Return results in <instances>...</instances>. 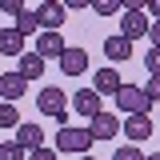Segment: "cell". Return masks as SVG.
Listing matches in <instances>:
<instances>
[{
  "label": "cell",
  "mask_w": 160,
  "mask_h": 160,
  "mask_svg": "<svg viewBox=\"0 0 160 160\" xmlns=\"http://www.w3.org/2000/svg\"><path fill=\"white\" fill-rule=\"evenodd\" d=\"M148 28H152L148 8H144L140 0H128V4H124V16H120V36L124 40H144Z\"/></svg>",
  "instance_id": "1"
},
{
  "label": "cell",
  "mask_w": 160,
  "mask_h": 160,
  "mask_svg": "<svg viewBox=\"0 0 160 160\" xmlns=\"http://www.w3.org/2000/svg\"><path fill=\"white\" fill-rule=\"evenodd\" d=\"M96 140H92V132L88 128H72V124H64L56 132V152H72V156H88V148H92Z\"/></svg>",
  "instance_id": "2"
},
{
  "label": "cell",
  "mask_w": 160,
  "mask_h": 160,
  "mask_svg": "<svg viewBox=\"0 0 160 160\" xmlns=\"http://www.w3.org/2000/svg\"><path fill=\"white\" fill-rule=\"evenodd\" d=\"M112 100H116V112H128V116H148L152 112V100L144 96L140 84H124Z\"/></svg>",
  "instance_id": "3"
},
{
  "label": "cell",
  "mask_w": 160,
  "mask_h": 160,
  "mask_svg": "<svg viewBox=\"0 0 160 160\" xmlns=\"http://www.w3.org/2000/svg\"><path fill=\"white\" fill-rule=\"evenodd\" d=\"M68 104L72 100L60 92L56 84H48V88H40V96H36V108L44 112V116H52V120H60V128H64V120H68Z\"/></svg>",
  "instance_id": "4"
},
{
  "label": "cell",
  "mask_w": 160,
  "mask_h": 160,
  "mask_svg": "<svg viewBox=\"0 0 160 160\" xmlns=\"http://www.w3.org/2000/svg\"><path fill=\"white\" fill-rule=\"evenodd\" d=\"M88 132H92V140H96V144H112V140L124 132V124H120L116 112H100V116L88 124Z\"/></svg>",
  "instance_id": "5"
},
{
  "label": "cell",
  "mask_w": 160,
  "mask_h": 160,
  "mask_svg": "<svg viewBox=\"0 0 160 160\" xmlns=\"http://www.w3.org/2000/svg\"><path fill=\"white\" fill-rule=\"evenodd\" d=\"M36 20H40V32H60V24L68 20V8L56 4V0H44L36 8Z\"/></svg>",
  "instance_id": "6"
},
{
  "label": "cell",
  "mask_w": 160,
  "mask_h": 160,
  "mask_svg": "<svg viewBox=\"0 0 160 160\" xmlns=\"http://www.w3.org/2000/svg\"><path fill=\"white\" fill-rule=\"evenodd\" d=\"M72 108H76L80 116H88V120H96L104 108H100V92L96 88H76L72 92Z\"/></svg>",
  "instance_id": "7"
},
{
  "label": "cell",
  "mask_w": 160,
  "mask_h": 160,
  "mask_svg": "<svg viewBox=\"0 0 160 160\" xmlns=\"http://www.w3.org/2000/svg\"><path fill=\"white\" fill-rule=\"evenodd\" d=\"M64 48H68V44L60 40V32H40V36H36V48H32V52H36V56L48 64V60H60V56H64Z\"/></svg>",
  "instance_id": "8"
},
{
  "label": "cell",
  "mask_w": 160,
  "mask_h": 160,
  "mask_svg": "<svg viewBox=\"0 0 160 160\" xmlns=\"http://www.w3.org/2000/svg\"><path fill=\"white\" fill-rule=\"evenodd\" d=\"M24 92H28V80L20 76V72H4V76H0V100H4V104H20Z\"/></svg>",
  "instance_id": "9"
},
{
  "label": "cell",
  "mask_w": 160,
  "mask_h": 160,
  "mask_svg": "<svg viewBox=\"0 0 160 160\" xmlns=\"http://www.w3.org/2000/svg\"><path fill=\"white\" fill-rule=\"evenodd\" d=\"M60 72H64V76H84V72H88V52H84V48H64Z\"/></svg>",
  "instance_id": "10"
},
{
  "label": "cell",
  "mask_w": 160,
  "mask_h": 160,
  "mask_svg": "<svg viewBox=\"0 0 160 160\" xmlns=\"http://www.w3.org/2000/svg\"><path fill=\"white\" fill-rule=\"evenodd\" d=\"M92 88H96L100 96H116L120 88H124V80H120L116 68H100L96 76H92Z\"/></svg>",
  "instance_id": "11"
},
{
  "label": "cell",
  "mask_w": 160,
  "mask_h": 160,
  "mask_svg": "<svg viewBox=\"0 0 160 160\" xmlns=\"http://www.w3.org/2000/svg\"><path fill=\"white\" fill-rule=\"evenodd\" d=\"M124 136L132 144H144L152 136V116H124Z\"/></svg>",
  "instance_id": "12"
},
{
  "label": "cell",
  "mask_w": 160,
  "mask_h": 160,
  "mask_svg": "<svg viewBox=\"0 0 160 160\" xmlns=\"http://www.w3.org/2000/svg\"><path fill=\"white\" fill-rule=\"evenodd\" d=\"M16 144L24 148V152L44 148V128H40V124H20V128H16Z\"/></svg>",
  "instance_id": "13"
},
{
  "label": "cell",
  "mask_w": 160,
  "mask_h": 160,
  "mask_svg": "<svg viewBox=\"0 0 160 160\" xmlns=\"http://www.w3.org/2000/svg\"><path fill=\"white\" fill-rule=\"evenodd\" d=\"M28 48H24V36H20L16 28H0V56H24Z\"/></svg>",
  "instance_id": "14"
},
{
  "label": "cell",
  "mask_w": 160,
  "mask_h": 160,
  "mask_svg": "<svg viewBox=\"0 0 160 160\" xmlns=\"http://www.w3.org/2000/svg\"><path fill=\"white\" fill-rule=\"evenodd\" d=\"M104 56L112 60V64L128 60V56H132V40H124L120 32H116V36H108V40H104Z\"/></svg>",
  "instance_id": "15"
},
{
  "label": "cell",
  "mask_w": 160,
  "mask_h": 160,
  "mask_svg": "<svg viewBox=\"0 0 160 160\" xmlns=\"http://www.w3.org/2000/svg\"><path fill=\"white\" fill-rule=\"evenodd\" d=\"M16 72H20L24 80H40V76H44V60H40L36 52L28 48V52H24V56L16 60Z\"/></svg>",
  "instance_id": "16"
},
{
  "label": "cell",
  "mask_w": 160,
  "mask_h": 160,
  "mask_svg": "<svg viewBox=\"0 0 160 160\" xmlns=\"http://www.w3.org/2000/svg\"><path fill=\"white\" fill-rule=\"evenodd\" d=\"M12 28H16V32H20L24 40H28V36H36V32H40V20H36V8H24V12L16 16V24H12Z\"/></svg>",
  "instance_id": "17"
},
{
  "label": "cell",
  "mask_w": 160,
  "mask_h": 160,
  "mask_svg": "<svg viewBox=\"0 0 160 160\" xmlns=\"http://www.w3.org/2000/svg\"><path fill=\"white\" fill-rule=\"evenodd\" d=\"M0 128H20V112H16V104H4V100H0Z\"/></svg>",
  "instance_id": "18"
},
{
  "label": "cell",
  "mask_w": 160,
  "mask_h": 160,
  "mask_svg": "<svg viewBox=\"0 0 160 160\" xmlns=\"http://www.w3.org/2000/svg\"><path fill=\"white\" fill-rule=\"evenodd\" d=\"M112 160H144V152H140V144H120L112 152Z\"/></svg>",
  "instance_id": "19"
},
{
  "label": "cell",
  "mask_w": 160,
  "mask_h": 160,
  "mask_svg": "<svg viewBox=\"0 0 160 160\" xmlns=\"http://www.w3.org/2000/svg\"><path fill=\"white\" fill-rule=\"evenodd\" d=\"M92 8H96L100 16H120V12H124V4H120V0H96Z\"/></svg>",
  "instance_id": "20"
},
{
  "label": "cell",
  "mask_w": 160,
  "mask_h": 160,
  "mask_svg": "<svg viewBox=\"0 0 160 160\" xmlns=\"http://www.w3.org/2000/svg\"><path fill=\"white\" fill-rule=\"evenodd\" d=\"M24 156H28V152L20 148L16 140H8V144H0V160H24Z\"/></svg>",
  "instance_id": "21"
},
{
  "label": "cell",
  "mask_w": 160,
  "mask_h": 160,
  "mask_svg": "<svg viewBox=\"0 0 160 160\" xmlns=\"http://www.w3.org/2000/svg\"><path fill=\"white\" fill-rule=\"evenodd\" d=\"M140 88H144V96L152 100V104H160V76H148L144 84H140Z\"/></svg>",
  "instance_id": "22"
},
{
  "label": "cell",
  "mask_w": 160,
  "mask_h": 160,
  "mask_svg": "<svg viewBox=\"0 0 160 160\" xmlns=\"http://www.w3.org/2000/svg\"><path fill=\"white\" fill-rule=\"evenodd\" d=\"M144 68H148L152 76H160V48H148V52H144Z\"/></svg>",
  "instance_id": "23"
},
{
  "label": "cell",
  "mask_w": 160,
  "mask_h": 160,
  "mask_svg": "<svg viewBox=\"0 0 160 160\" xmlns=\"http://www.w3.org/2000/svg\"><path fill=\"white\" fill-rule=\"evenodd\" d=\"M0 12H8V16H20V12H24V4H20V0H0Z\"/></svg>",
  "instance_id": "24"
},
{
  "label": "cell",
  "mask_w": 160,
  "mask_h": 160,
  "mask_svg": "<svg viewBox=\"0 0 160 160\" xmlns=\"http://www.w3.org/2000/svg\"><path fill=\"white\" fill-rule=\"evenodd\" d=\"M28 160H56V148L44 144V148H36V152H28Z\"/></svg>",
  "instance_id": "25"
},
{
  "label": "cell",
  "mask_w": 160,
  "mask_h": 160,
  "mask_svg": "<svg viewBox=\"0 0 160 160\" xmlns=\"http://www.w3.org/2000/svg\"><path fill=\"white\" fill-rule=\"evenodd\" d=\"M148 40H152V48H160V20H152V28H148Z\"/></svg>",
  "instance_id": "26"
},
{
  "label": "cell",
  "mask_w": 160,
  "mask_h": 160,
  "mask_svg": "<svg viewBox=\"0 0 160 160\" xmlns=\"http://www.w3.org/2000/svg\"><path fill=\"white\" fill-rule=\"evenodd\" d=\"M144 8H148V16H156V20H160V0H152V4H144Z\"/></svg>",
  "instance_id": "27"
},
{
  "label": "cell",
  "mask_w": 160,
  "mask_h": 160,
  "mask_svg": "<svg viewBox=\"0 0 160 160\" xmlns=\"http://www.w3.org/2000/svg\"><path fill=\"white\" fill-rule=\"evenodd\" d=\"M144 160H160V152H148V156H144Z\"/></svg>",
  "instance_id": "28"
},
{
  "label": "cell",
  "mask_w": 160,
  "mask_h": 160,
  "mask_svg": "<svg viewBox=\"0 0 160 160\" xmlns=\"http://www.w3.org/2000/svg\"><path fill=\"white\" fill-rule=\"evenodd\" d=\"M80 160H96V156H80Z\"/></svg>",
  "instance_id": "29"
},
{
  "label": "cell",
  "mask_w": 160,
  "mask_h": 160,
  "mask_svg": "<svg viewBox=\"0 0 160 160\" xmlns=\"http://www.w3.org/2000/svg\"><path fill=\"white\" fill-rule=\"evenodd\" d=\"M0 76H4V72H0Z\"/></svg>",
  "instance_id": "30"
}]
</instances>
